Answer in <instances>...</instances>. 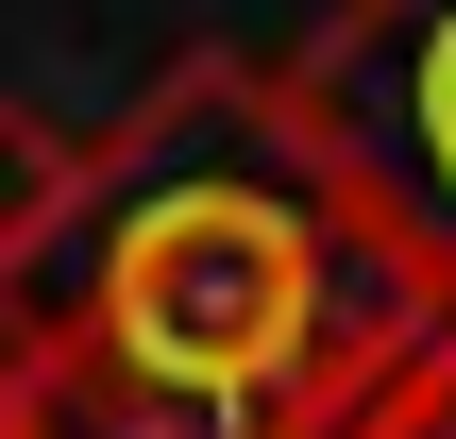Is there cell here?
Returning <instances> with one entry per match:
<instances>
[{"instance_id": "cell-4", "label": "cell", "mask_w": 456, "mask_h": 439, "mask_svg": "<svg viewBox=\"0 0 456 439\" xmlns=\"http://www.w3.org/2000/svg\"><path fill=\"white\" fill-rule=\"evenodd\" d=\"M338 439H456V321H440V338H423V355H406V372H389Z\"/></svg>"}, {"instance_id": "cell-2", "label": "cell", "mask_w": 456, "mask_h": 439, "mask_svg": "<svg viewBox=\"0 0 456 439\" xmlns=\"http://www.w3.org/2000/svg\"><path fill=\"white\" fill-rule=\"evenodd\" d=\"M288 102L456 321V0H322V34L288 51Z\"/></svg>"}, {"instance_id": "cell-5", "label": "cell", "mask_w": 456, "mask_h": 439, "mask_svg": "<svg viewBox=\"0 0 456 439\" xmlns=\"http://www.w3.org/2000/svg\"><path fill=\"white\" fill-rule=\"evenodd\" d=\"M0 439H68V423H51V389H34V355H17V321H0Z\"/></svg>"}, {"instance_id": "cell-3", "label": "cell", "mask_w": 456, "mask_h": 439, "mask_svg": "<svg viewBox=\"0 0 456 439\" xmlns=\"http://www.w3.org/2000/svg\"><path fill=\"white\" fill-rule=\"evenodd\" d=\"M68 203H85V118H51V102H17V85H0V305L51 271Z\"/></svg>"}, {"instance_id": "cell-1", "label": "cell", "mask_w": 456, "mask_h": 439, "mask_svg": "<svg viewBox=\"0 0 456 439\" xmlns=\"http://www.w3.org/2000/svg\"><path fill=\"white\" fill-rule=\"evenodd\" d=\"M0 321L68 439H338L440 338V288L305 135L288 68L169 51L152 102L85 135V203Z\"/></svg>"}]
</instances>
